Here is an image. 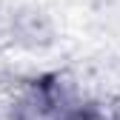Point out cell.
Returning <instances> with one entry per match:
<instances>
[{
	"label": "cell",
	"mask_w": 120,
	"mask_h": 120,
	"mask_svg": "<svg viewBox=\"0 0 120 120\" xmlns=\"http://www.w3.org/2000/svg\"><path fill=\"white\" fill-rule=\"evenodd\" d=\"M11 74H14V71H11V69L6 66V60H3V54H0V89H3V86L9 83V77H11Z\"/></svg>",
	"instance_id": "7a4b0ae2"
},
{
	"label": "cell",
	"mask_w": 120,
	"mask_h": 120,
	"mask_svg": "<svg viewBox=\"0 0 120 120\" xmlns=\"http://www.w3.org/2000/svg\"><path fill=\"white\" fill-rule=\"evenodd\" d=\"M0 14H3V11H0Z\"/></svg>",
	"instance_id": "277c9868"
},
{
	"label": "cell",
	"mask_w": 120,
	"mask_h": 120,
	"mask_svg": "<svg viewBox=\"0 0 120 120\" xmlns=\"http://www.w3.org/2000/svg\"><path fill=\"white\" fill-rule=\"evenodd\" d=\"M3 34L11 46L26 52H46L57 43V26L40 6H17L3 14Z\"/></svg>",
	"instance_id": "6da1fadb"
},
{
	"label": "cell",
	"mask_w": 120,
	"mask_h": 120,
	"mask_svg": "<svg viewBox=\"0 0 120 120\" xmlns=\"http://www.w3.org/2000/svg\"><path fill=\"white\" fill-rule=\"evenodd\" d=\"M0 120H17V114H14V109L9 106V103H6V106H0Z\"/></svg>",
	"instance_id": "3957f363"
}]
</instances>
